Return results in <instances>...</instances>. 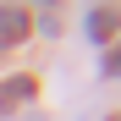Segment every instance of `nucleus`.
Here are the masks:
<instances>
[{
    "label": "nucleus",
    "mask_w": 121,
    "mask_h": 121,
    "mask_svg": "<svg viewBox=\"0 0 121 121\" xmlns=\"http://www.w3.org/2000/svg\"><path fill=\"white\" fill-rule=\"evenodd\" d=\"M116 22H121L116 11H88V33H94V39H110V33H116Z\"/></svg>",
    "instance_id": "obj_1"
}]
</instances>
